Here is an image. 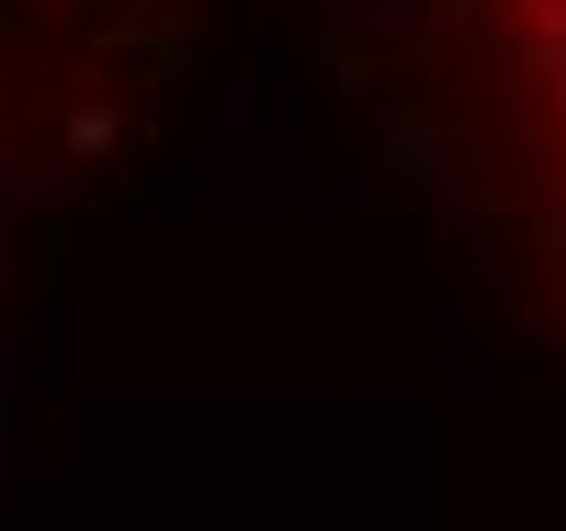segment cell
Listing matches in <instances>:
<instances>
[{
  "instance_id": "1",
  "label": "cell",
  "mask_w": 566,
  "mask_h": 531,
  "mask_svg": "<svg viewBox=\"0 0 566 531\" xmlns=\"http://www.w3.org/2000/svg\"><path fill=\"white\" fill-rule=\"evenodd\" d=\"M464 12V79L488 103L499 192L522 204L533 261L566 283V0H453Z\"/></svg>"
}]
</instances>
